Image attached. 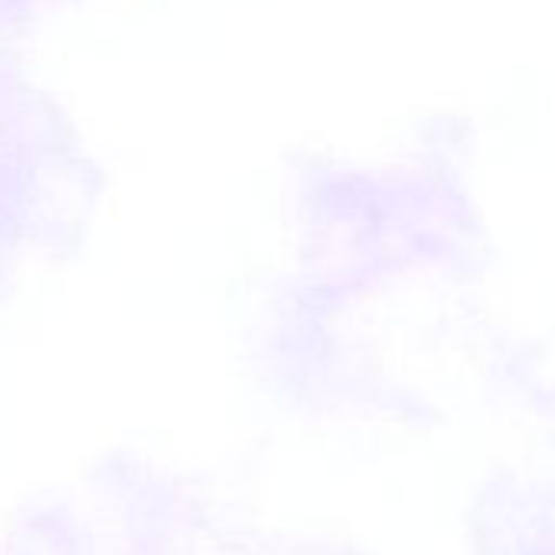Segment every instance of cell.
Returning <instances> with one entry per match:
<instances>
[]
</instances>
